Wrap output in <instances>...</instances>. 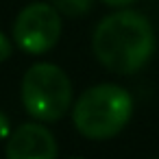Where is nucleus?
Returning a JSON list of instances; mask_svg holds the SVG:
<instances>
[{
  "label": "nucleus",
  "mask_w": 159,
  "mask_h": 159,
  "mask_svg": "<svg viewBox=\"0 0 159 159\" xmlns=\"http://www.w3.org/2000/svg\"><path fill=\"white\" fill-rule=\"evenodd\" d=\"M52 7L70 18H81L92 9V0H52Z\"/></svg>",
  "instance_id": "6"
},
{
  "label": "nucleus",
  "mask_w": 159,
  "mask_h": 159,
  "mask_svg": "<svg viewBox=\"0 0 159 159\" xmlns=\"http://www.w3.org/2000/svg\"><path fill=\"white\" fill-rule=\"evenodd\" d=\"M61 35V18L52 5L33 2L24 7L13 24V42L29 55L52 50Z\"/></svg>",
  "instance_id": "4"
},
{
  "label": "nucleus",
  "mask_w": 159,
  "mask_h": 159,
  "mask_svg": "<svg viewBox=\"0 0 159 159\" xmlns=\"http://www.w3.org/2000/svg\"><path fill=\"white\" fill-rule=\"evenodd\" d=\"M102 2L109 5V7H126V5L135 2V0H102Z\"/></svg>",
  "instance_id": "9"
},
{
  "label": "nucleus",
  "mask_w": 159,
  "mask_h": 159,
  "mask_svg": "<svg viewBox=\"0 0 159 159\" xmlns=\"http://www.w3.org/2000/svg\"><path fill=\"white\" fill-rule=\"evenodd\" d=\"M133 116L131 94L113 83L85 89L72 109L76 131L87 139H109L118 135Z\"/></svg>",
  "instance_id": "2"
},
{
  "label": "nucleus",
  "mask_w": 159,
  "mask_h": 159,
  "mask_svg": "<svg viewBox=\"0 0 159 159\" xmlns=\"http://www.w3.org/2000/svg\"><path fill=\"white\" fill-rule=\"evenodd\" d=\"M92 48L100 66L113 74L139 72L157 48L150 22L137 11H118L98 22L92 35Z\"/></svg>",
  "instance_id": "1"
},
{
  "label": "nucleus",
  "mask_w": 159,
  "mask_h": 159,
  "mask_svg": "<svg viewBox=\"0 0 159 159\" xmlns=\"http://www.w3.org/2000/svg\"><path fill=\"white\" fill-rule=\"evenodd\" d=\"M22 105L39 122H57L72 107V81L55 63H35L22 79Z\"/></svg>",
  "instance_id": "3"
},
{
  "label": "nucleus",
  "mask_w": 159,
  "mask_h": 159,
  "mask_svg": "<svg viewBox=\"0 0 159 159\" xmlns=\"http://www.w3.org/2000/svg\"><path fill=\"white\" fill-rule=\"evenodd\" d=\"M70 159H83V157H70Z\"/></svg>",
  "instance_id": "10"
},
{
  "label": "nucleus",
  "mask_w": 159,
  "mask_h": 159,
  "mask_svg": "<svg viewBox=\"0 0 159 159\" xmlns=\"http://www.w3.org/2000/svg\"><path fill=\"white\" fill-rule=\"evenodd\" d=\"M11 52H13L11 42L7 39V35H5V33H0V63H2V61H7V59L11 57Z\"/></svg>",
  "instance_id": "7"
},
{
  "label": "nucleus",
  "mask_w": 159,
  "mask_h": 159,
  "mask_svg": "<svg viewBox=\"0 0 159 159\" xmlns=\"http://www.w3.org/2000/svg\"><path fill=\"white\" fill-rule=\"evenodd\" d=\"M7 159H57V139L39 122H26L11 131Z\"/></svg>",
  "instance_id": "5"
},
{
  "label": "nucleus",
  "mask_w": 159,
  "mask_h": 159,
  "mask_svg": "<svg viewBox=\"0 0 159 159\" xmlns=\"http://www.w3.org/2000/svg\"><path fill=\"white\" fill-rule=\"evenodd\" d=\"M9 135H11V122H9V118L2 111H0V139H5Z\"/></svg>",
  "instance_id": "8"
}]
</instances>
